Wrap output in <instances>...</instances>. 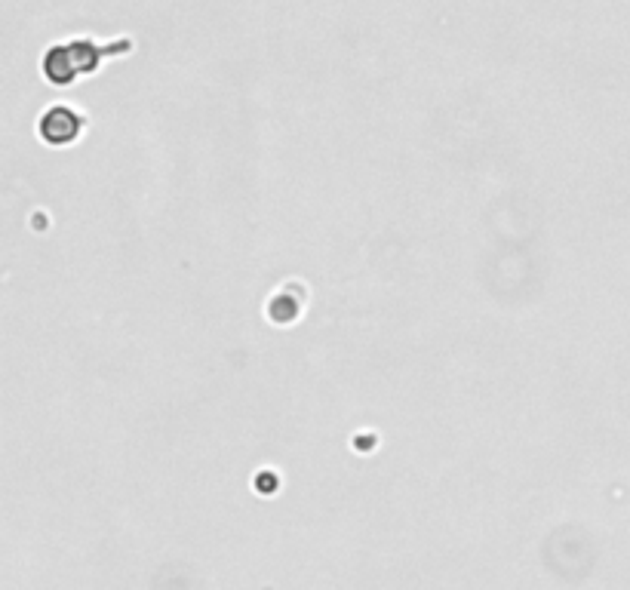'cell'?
Listing matches in <instances>:
<instances>
[{
	"label": "cell",
	"instance_id": "6da1fadb",
	"mask_svg": "<svg viewBox=\"0 0 630 590\" xmlns=\"http://www.w3.org/2000/svg\"><path fill=\"white\" fill-rule=\"evenodd\" d=\"M99 59H102V53H99L96 44H90V40H71V44H65V47H50L47 50L44 71H47V80L68 83L80 71H93L99 65Z\"/></svg>",
	"mask_w": 630,
	"mask_h": 590
},
{
	"label": "cell",
	"instance_id": "7a4b0ae2",
	"mask_svg": "<svg viewBox=\"0 0 630 590\" xmlns=\"http://www.w3.org/2000/svg\"><path fill=\"white\" fill-rule=\"evenodd\" d=\"M77 133H80V114L65 105H56L40 117V136L53 145L71 142V139H77Z\"/></svg>",
	"mask_w": 630,
	"mask_h": 590
}]
</instances>
